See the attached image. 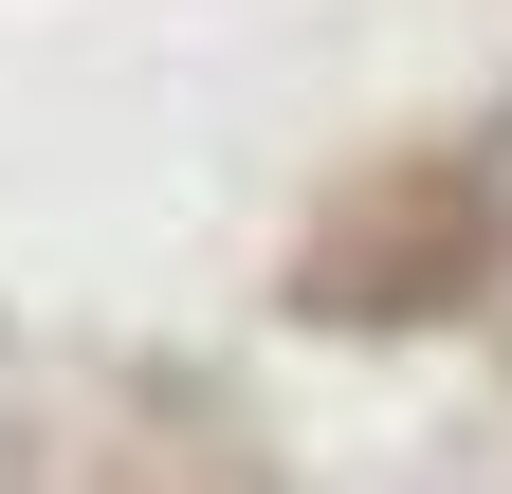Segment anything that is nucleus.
<instances>
[{
	"mask_svg": "<svg viewBox=\"0 0 512 494\" xmlns=\"http://www.w3.org/2000/svg\"><path fill=\"white\" fill-rule=\"evenodd\" d=\"M494 238H512V183H494V147L476 129H439V147H384V165H348L330 202L293 220V312L311 330H421V312H458V293L494 275Z\"/></svg>",
	"mask_w": 512,
	"mask_h": 494,
	"instance_id": "nucleus-1",
	"label": "nucleus"
}]
</instances>
